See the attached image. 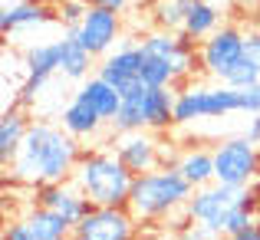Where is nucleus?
Masks as SVG:
<instances>
[{"label": "nucleus", "instance_id": "24", "mask_svg": "<svg viewBox=\"0 0 260 240\" xmlns=\"http://www.w3.org/2000/svg\"><path fill=\"white\" fill-rule=\"evenodd\" d=\"M112 135H122V132H139L145 128V112H142V99L132 95V99H122V109L115 112V119L109 122Z\"/></svg>", "mask_w": 260, "mask_h": 240}, {"label": "nucleus", "instance_id": "21", "mask_svg": "<svg viewBox=\"0 0 260 240\" xmlns=\"http://www.w3.org/2000/svg\"><path fill=\"white\" fill-rule=\"evenodd\" d=\"M178 171L194 188H204V184L217 181L214 178V152H208V148H188V152L178 155Z\"/></svg>", "mask_w": 260, "mask_h": 240}, {"label": "nucleus", "instance_id": "20", "mask_svg": "<svg viewBox=\"0 0 260 240\" xmlns=\"http://www.w3.org/2000/svg\"><path fill=\"white\" fill-rule=\"evenodd\" d=\"M217 26H221V7H217L214 0H194V4L188 7V13H184V26L181 30L188 33L191 40L201 43V40L211 37Z\"/></svg>", "mask_w": 260, "mask_h": 240}, {"label": "nucleus", "instance_id": "34", "mask_svg": "<svg viewBox=\"0 0 260 240\" xmlns=\"http://www.w3.org/2000/svg\"><path fill=\"white\" fill-rule=\"evenodd\" d=\"M257 224H260V214H257Z\"/></svg>", "mask_w": 260, "mask_h": 240}, {"label": "nucleus", "instance_id": "18", "mask_svg": "<svg viewBox=\"0 0 260 240\" xmlns=\"http://www.w3.org/2000/svg\"><path fill=\"white\" fill-rule=\"evenodd\" d=\"M26 128H30V115L23 106H10L4 109V119H0V161L10 164L17 158L20 145L26 139Z\"/></svg>", "mask_w": 260, "mask_h": 240}, {"label": "nucleus", "instance_id": "29", "mask_svg": "<svg viewBox=\"0 0 260 240\" xmlns=\"http://www.w3.org/2000/svg\"><path fill=\"white\" fill-rule=\"evenodd\" d=\"M178 240H221V237H214L204 224H198V221H188L181 227V234H178Z\"/></svg>", "mask_w": 260, "mask_h": 240}, {"label": "nucleus", "instance_id": "4", "mask_svg": "<svg viewBox=\"0 0 260 240\" xmlns=\"http://www.w3.org/2000/svg\"><path fill=\"white\" fill-rule=\"evenodd\" d=\"M231 112H241V89L228 82L214 86H184L175 95V125H191L198 119H224Z\"/></svg>", "mask_w": 260, "mask_h": 240}, {"label": "nucleus", "instance_id": "16", "mask_svg": "<svg viewBox=\"0 0 260 240\" xmlns=\"http://www.w3.org/2000/svg\"><path fill=\"white\" fill-rule=\"evenodd\" d=\"M59 125L66 128V132L73 135V139H99V132H102V125H109L106 119H102L99 112H95L92 106L83 99L79 92H73V99H70V106L59 112Z\"/></svg>", "mask_w": 260, "mask_h": 240}, {"label": "nucleus", "instance_id": "35", "mask_svg": "<svg viewBox=\"0 0 260 240\" xmlns=\"http://www.w3.org/2000/svg\"><path fill=\"white\" fill-rule=\"evenodd\" d=\"M257 240H260V234H257Z\"/></svg>", "mask_w": 260, "mask_h": 240}, {"label": "nucleus", "instance_id": "27", "mask_svg": "<svg viewBox=\"0 0 260 240\" xmlns=\"http://www.w3.org/2000/svg\"><path fill=\"white\" fill-rule=\"evenodd\" d=\"M224 82H228V86H234V89H244V86H254V82H260V70H257L254 63H250L247 56H244L241 63H237L234 70L228 73V79H224Z\"/></svg>", "mask_w": 260, "mask_h": 240}, {"label": "nucleus", "instance_id": "31", "mask_svg": "<svg viewBox=\"0 0 260 240\" xmlns=\"http://www.w3.org/2000/svg\"><path fill=\"white\" fill-rule=\"evenodd\" d=\"M257 234H260V224L254 221V224H247V227H241L237 234H231V237H224V240H257Z\"/></svg>", "mask_w": 260, "mask_h": 240}, {"label": "nucleus", "instance_id": "22", "mask_svg": "<svg viewBox=\"0 0 260 240\" xmlns=\"http://www.w3.org/2000/svg\"><path fill=\"white\" fill-rule=\"evenodd\" d=\"M23 70L26 73H46V76H59V43H30L23 50Z\"/></svg>", "mask_w": 260, "mask_h": 240}, {"label": "nucleus", "instance_id": "12", "mask_svg": "<svg viewBox=\"0 0 260 240\" xmlns=\"http://www.w3.org/2000/svg\"><path fill=\"white\" fill-rule=\"evenodd\" d=\"M112 148H115V155L128 164L132 175H145V171H155V168L165 164V155H161V145H158V139H155L152 128L115 135Z\"/></svg>", "mask_w": 260, "mask_h": 240}, {"label": "nucleus", "instance_id": "13", "mask_svg": "<svg viewBox=\"0 0 260 240\" xmlns=\"http://www.w3.org/2000/svg\"><path fill=\"white\" fill-rule=\"evenodd\" d=\"M37 204H43V208L63 214L70 224H76L79 217H83L86 211L92 208V201H89L83 191L76 188V181H73V178H66V181L40 184V188H37Z\"/></svg>", "mask_w": 260, "mask_h": 240}, {"label": "nucleus", "instance_id": "7", "mask_svg": "<svg viewBox=\"0 0 260 240\" xmlns=\"http://www.w3.org/2000/svg\"><path fill=\"white\" fill-rule=\"evenodd\" d=\"M73 240H135L139 237V217L128 208H109V204H92L76 224H73Z\"/></svg>", "mask_w": 260, "mask_h": 240}, {"label": "nucleus", "instance_id": "32", "mask_svg": "<svg viewBox=\"0 0 260 240\" xmlns=\"http://www.w3.org/2000/svg\"><path fill=\"white\" fill-rule=\"evenodd\" d=\"M244 135H247L250 142H257V145H260V112L247 119V132H244Z\"/></svg>", "mask_w": 260, "mask_h": 240}, {"label": "nucleus", "instance_id": "10", "mask_svg": "<svg viewBox=\"0 0 260 240\" xmlns=\"http://www.w3.org/2000/svg\"><path fill=\"white\" fill-rule=\"evenodd\" d=\"M76 40L95 59H102L106 53H112L115 43L122 40V13L109 10V7H99V4H89L83 23L76 26Z\"/></svg>", "mask_w": 260, "mask_h": 240}, {"label": "nucleus", "instance_id": "11", "mask_svg": "<svg viewBox=\"0 0 260 240\" xmlns=\"http://www.w3.org/2000/svg\"><path fill=\"white\" fill-rule=\"evenodd\" d=\"M70 234L73 224L43 204H33L23 217H17L4 227V240H63Z\"/></svg>", "mask_w": 260, "mask_h": 240}, {"label": "nucleus", "instance_id": "28", "mask_svg": "<svg viewBox=\"0 0 260 240\" xmlns=\"http://www.w3.org/2000/svg\"><path fill=\"white\" fill-rule=\"evenodd\" d=\"M241 112L244 115H257L260 112V82L241 89Z\"/></svg>", "mask_w": 260, "mask_h": 240}, {"label": "nucleus", "instance_id": "14", "mask_svg": "<svg viewBox=\"0 0 260 240\" xmlns=\"http://www.w3.org/2000/svg\"><path fill=\"white\" fill-rule=\"evenodd\" d=\"M56 43H59V76L66 82H86L95 70V56L76 40V30H63Z\"/></svg>", "mask_w": 260, "mask_h": 240}, {"label": "nucleus", "instance_id": "17", "mask_svg": "<svg viewBox=\"0 0 260 240\" xmlns=\"http://www.w3.org/2000/svg\"><path fill=\"white\" fill-rule=\"evenodd\" d=\"M175 86H148L142 99V112H145V128L152 132H168L175 125Z\"/></svg>", "mask_w": 260, "mask_h": 240}, {"label": "nucleus", "instance_id": "6", "mask_svg": "<svg viewBox=\"0 0 260 240\" xmlns=\"http://www.w3.org/2000/svg\"><path fill=\"white\" fill-rule=\"evenodd\" d=\"M244 43H247V33L237 23H221L211 37H204L198 43V63L201 73L211 76L214 82H224L228 73L234 70L244 59Z\"/></svg>", "mask_w": 260, "mask_h": 240}, {"label": "nucleus", "instance_id": "19", "mask_svg": "<svg viewBox=\"0 0 260 240\" xmlns=\"http://www.w3.org/2000/svg\"><path fill=\"white\" fill-rule=\"evenodd\" d=\"M76 92L83 95V99H86L89 106H92V109H95V112H99L106 122H112V119H115V112L122 109V92L112 86V82L102 79L99 73H95V76H89L86 82H79Z\"/></svg>", "mask_w": 260, "mask_h": 240}, {"label": "nucleus", "instance_id": "3", "mask_svg": "<svg viewBox=\"0 0 260 240\" xmlns=\"http://www.w3.org/2000/svg\"><path fill=\"white\" fill-rule=\"evenodd\" d=\"M73 181L92 204H109V208H128V194H132L135 175L128 164L115 155V148H83L76 168H73Z\"/></svg>", "mask_w": 260, "mask_h": 240}, {"label": "nucleus", "instance_id": "9", "mask_svg": "<svg viewBox=\"0 0 260 240\" xmlns=\"http://www.w3.org/2000/svg\"><path fill=\"white\" fill-rule=\"evenodd\" d=\"M260 168V155H257V142H250L247 135H237V139H224L214 148V178L224 184H237V188H247L254 181Z\"/></svg>", "mask_w": 260, "mask_h": 240}, {"label": "nucleus", "instance_id": "30", "mask_svg": "<svg viewBox=\"0 0 260 240\" xmlns=\"http://www.w3.org/2000/svg\"><path fill=\"white\" fill-rule=\"evenodd\" d=\"M244 56L260 70V33H247V43H244Z\"/></svg>", "mask_w": 260, "mask_h": 240}, {"label": "nucleus", "instance_id": "33", "mask_svg": "<svg viewBox=\"0 0 260 240\" xmlns=\"http://www.w3.org/2000/svg\"><path fill=\"white\" fill-rule=\"evenodd\" d=\"M89 4H99V7H109V10H128V4H132V0H89Z\"/></svg>", "mask_w": 260, "mask_h": 240}, {"label": "nucleus", "instance_id": "8", "mask_svg": "<svg viewBox=\"0 0 260 240\" xmlns=\"http://www.w3.org/2000/svg\"><path fill=\"white\" fill-rule=\"evenodd\" d=\"M142 63H145V53H142L139 40H125L99 59L95 73L106 82H112L122 92V99H132V95H142L148 89V82L142 79Z\"/></svg>", "mask_w": 260, "mask_h": 240}, {"label": "nucleus", "instance_id": "1", "mask_svg": "<svg viewBox=\"0 0 260 240\" xmlns=\"http://www.w3.org/2000/svg\"><path fill=\"white\" fill-rule=\"evenodd\" d=\"M79 155H83L79 139H73L63 125H56L50 119H33L17 158L7 164L10 168V181L26 184V188L66 181V178H73Z\"/></svg>", "mask_w": 260, "mask_h": 240}, {"label": "nucleus", "instance_id": "25", "mask_svg": "<svg viewBox=\"0 0 260 240\" xmlns=\"http://www.w3.org/2000/svg\"><path fill=\"white\" fill-rule=\"evenodd\" d=\"M142 79H145L148 86H175L172 66L158 56H145V63H142Z\"/></svg>", "mask_w": 260, "mask_h": 240}, {"label": "nucleus", "instance_id": "26", "mask_svg": "<svg viewBox=\"0 0 260 240\" xmlns=\"http://www.w3.org/2000/svg\"><path fill=\"white\" fill-rule=\"evenodd\" d=\"M89 10V0H59L56 4V20L63 23V30H76L79 23H83Z\"/></svg>", "mask_w": 260, "mask_h": 240}, {"label": "nucleus", "instance_id": "2", "mask_svg": "<svg viewBox=\"0 0 260 240\" xmlns=\"http://www.w3.org/2000/svg\"><path fill=\"white\" fill-rule=\"evenodd\" d=\"M191 194H194V184L178 171V164H161L155 171L135 175L128 211L139 217V224H155L172 217L175 211H184Z\"/></svg>", "mask_w": 260, "mask_h": 240}, {"label": "nucleus", "instance_id": "23", "mask_svg": "<svg viewBox=\"0 0 260 240\" xmlns=\"http://www.w3.org/2000/svg\"><path fill=\"white\" fill-rule=\"evenodd\" d=\"M191 4L194 0H152V23L158 30H181Z\"/></svg>", "mask_w": 260, "mask_h": 240}, {"label": "nucleus", "instance_id": "5", "mask_svg": "<svg viewBox=\"0 0 260 240\" xmlns=\"http://www.w3.org/2000/svg\"><path fill=\"white\" fill-rule=\"evenodd\" d=\"M244 191L247 188L224 184V181H211V184H204V188H194V194L184 204V217L204 224L214 237H224V221H228V214L241 204Z\"/></svg>", "mask_w": 260, "mask_h": 240}, {"label": "nucleus", "instance_id": "15", "mask_svg": "<svg viewBox=\"0 0 260 240\" xmlns=\"http://www.w3.org/2000/svg\"><path fill=\"white\" fill-rule=\"evenodd\" d=\"M53 20H56V10H50L43 0H13V4H4V10H0V33L10 37L26 26H43Z\"/></svg>", "mask_w": 260, "mask_h": 240}]
</instances>
